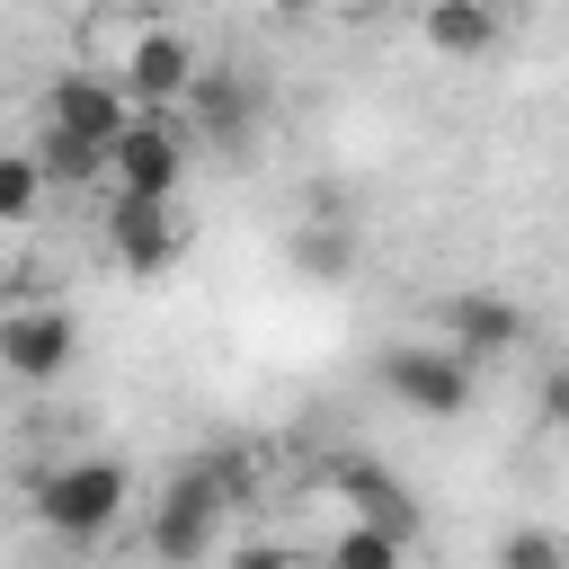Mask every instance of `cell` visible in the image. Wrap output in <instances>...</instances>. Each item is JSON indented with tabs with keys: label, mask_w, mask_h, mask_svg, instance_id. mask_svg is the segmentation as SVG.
<instances>
[{
	"label": "cell",
	"mask_w": 569,
	"mask_h": 569,
	"mask_svg": "<svg viewBox=\"0 0 569 569\" xmlns=\"http://www.w3.org/2000/svg\"><path fill=\"white\" fill-rule=\"evenodd\" d=\"M187 80H196V44H187L178 27H142V36L124 44V62H116V89H124V107H133V116L178 107V98H187Z\"/></svg>",
	"instance_id": "9"
},
{
	"label": "cell",
	"mask_w": 569,
	"mask_h": 569,
	"mask_svg": "<svg viewBox=\"0 0 569 569\" xmlns=\"http://www.w3.org/2000/svg\"><path fill=\"white\" fill-rule=\"evenodd\" d=\"M222 569H293V560H284V551H276V542H249V551H231V560H222Z\"/></svg>",
	"instance_id": "17"
},
{
	"label": "cell",
	"mask_w": 569,
	"mask_h": 569,
	"mask_svg": "<svg viewBox=\"0 0 569 569\" xmlns=\"http://www.w3.org/2000/svg\"><path fill=\"white\" fill-rule=\"evenodd\" d=\"M178 249H187L178 204H142V196H116V204H107V258H116L124 276H169Z\"/></svg>",
	"instance_id": "11"
},
{
	"label": "cell",
	"mask_w": 569,
	"mask_h": 569,
	"mask_svg": "<svg viewBox=\"0 0 569 569\" xmlns=\"http://www.w3.org/2000/svg\"><path fill=\"white\" fill-rule=\"evenodd\" d=\"M329 489L347 498V525H373V533H391V542H418V525H427V507L409 498V480H400L391 462H373V453H338Z\"/></svg>",
	"instance_id": "8"
},
{
	"label": "cell",
	"mask_w": 569,
	"mask_h": 569,
	"mask_svg": "<svg viewBox=\"0 0 569 569\" xmlns=\"http://www.w3.org/2000/svg\"><path fill=\"white\" fill-rule=\"evenodd\" d=\"M107 169H116V196H142V204H178V178H187V142H178V124H160V116H133V124L116 133Z\"/></svg>",
	"instance_id": "10"
},
{
	"label": "cell",
	"mask_w": 569,
	"mask_h": 569,
	"mask_svg": "<svg viewBox=\"0 0 569 569\" xmlns=\"http://www.w3.org/2000/svg\"><path fill=\"white\" fill-rule=\"evenodd\" d=\"M71 365H80V311L71 302H18V311H0V373L9 382L44 391Z\"/></svg>",
	"instance_id": "5"
},
{
	"label": "cell",
	"mask_w": 569,
	"mask_h": 569,
	"mask_svg": "<svg viewBox=\"0 0 569 569\" xmlns=\"http://www.w3.org/2000/svg\"><path fill=\"white\" fill-rule=\"evenodd\" d=\"M436 329H445L436 347H445V356H462V365L480 373V365L516 356L533 320H525V302H516V293H489V284H453V293L436 302Z\"/></svg>",
	"instance_id": "6"
},
{
	"label": "cell",
	"mask_w": 569,
	"mask_h": 569,
	"mask_svg": "<svg viewBox=\"0 0 569 569\" xmlns=\"http://www.w3.org/2000/svg\"><path fill=\"white\" fill-rule=\"evenodd\" d=\"M373 382H382L409 418H462V409H471V391H480V373H471L462 356L427 347V338H391V347L373 356Z\"/></svg>",
	"instance_id": "3"
},
{
	"label": "cell",
	"mask_w": 569,
	"mask_h": 569,
	"mask_svg": "<svg viewBox=\"0 0 569 569\" xmlns=\"http://www.w3.org/2000/svg\"><path fill=\"white\" fill-rule=\"evenodd\" d=\"M284 267L302 276V284H347L356 267H365V240H356V222H293L284 231Z\"/></svg>",
	"instance_id": "12"
},
{
	"label": "cell",
	"mask_w": 569,
	"mask_h": 569,
	"mask_svg": "<svg viewBox=\"0 0 569 569\" xmlns=\"http://www.w3.org/2000/svg\"><path fill=\"white\" fill-rule=\"evenodd\" d=\"M409 560V542H391V533H373V525H347L338 542H329V569H400Z\"/></svg>",
	"instance_id": "16"
},
{
	"label": "cell",
	"mask_w": 569,
	"mask_h": 569,
	"mask_svg": "<svg viewBox=\"0 0 569 569\" xmlns=\"http://www.w3.org/2000/svg\"><path fill=\"white\" fill-rule=\"evenodd\" d=\"M187 107H196V133H204L213 151L249 160V151H258V124H267V80H258L249 62H196Z\"/></svg>",
	"instance_id": "4"
},
{
	"label": "cell",
	"mask_w": 569,
	"mask_h": 569,
	"mask_svg": "<svg viewBox=\"0 0 569 569\" xmlns=\"http://www.w3.org/2000/svg\"><path fill=\"white\" fill-rule=\"evenodd\" d=\"M231 507H240V498H231V471H222V462H187V471H169V489L151 498V551H160L169 569L213 560Z\"/></svg>",
	"instance_id": "2"
},
{
	"label": "cell",
	"mask_w": 569,
	"mask_h": 569,
	"mask_svg": "<svg viewBox=\"0 0 569 569\" xmlns=\"http://www.w3.org/2000/svg\"><path fill=\"white\" fill-rule=\"evenodd\" d=\"M124 124H133V107H124V89L98 80V71H62V80L44 89V133L71 142V151H98V160H107Z\"/></svg>",
	"instance_id": "7"
},
{
	"label": "cell",
	"mask_w": 569,
	"mask_h": 569,
	"mask_svg": "<svg viewBox=\"0 0 569 569\" xmlns=\"http://www.w3.org/2000/svg\"><path fill=\"white\" fill-rule=\"evenodd\" d=\"M498 569H569V542L551 525H516V533H498Z\"/></svg>",
	"instance_id": "15"
},
{
	"label": "cell",
	"mask_w": 569,
	"mask_h": 569,
	"mask_svg": "<svg viewBox=\"0 0 569 569\" xmlns=\"http://www.w3.org/2000/svg\"><path fill=\"white\" fill-rule=\"evenodd\" d=\"M36 204H44L36 151H0V222H36Z\"/></svg>",
	"instance_id": "14"
},
{
	"label": "cell",
	"mask_w": 569,
	"mask_h": 569,
	"mask_svg": "<svg viewBox=\"0 0 569 569\" xmlns=\"http://www.w3.org/2000/svg\"><path fill=\"white\" fill-rule=\"evenodd\" d=\"M124 507H133V471H124L116 453H71V462H53V471L36 480V525L62 533V542L116 533Z\"/></svg>",
	"instance_id": "1"
},
{
	"label": "cell",
	"mask_w": 569,
	"mask_h": 569,
	"mask_svg": "<svg viewBox=\"0 0 569 569\" xmlns=\"http://www.w3.org/2000/svg\"><path fill=\"white\" fill-rule=\"evenodd\" d=\"M418 36H427V53L471 62V53H498V9H480V0H436V9L418 18Z\"/></svg>",
	"instance_id": "13"
}]
</instances>
